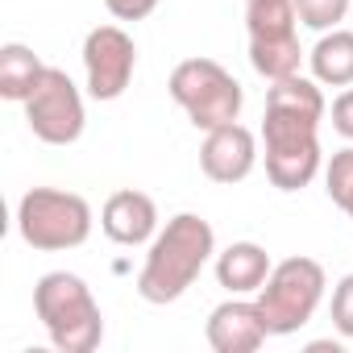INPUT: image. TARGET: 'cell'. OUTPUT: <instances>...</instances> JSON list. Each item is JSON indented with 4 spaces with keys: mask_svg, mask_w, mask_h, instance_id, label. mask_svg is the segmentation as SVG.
Listing matches in <instances>:
<instances>
[{
    "mask_svg": "<svg viewBox=\"0 0 353 353\" xmlns=\"http://www.w3.org/2000/svg\"><path fill=\"white\" fill-rule=\"evenodd\" d=\"M170 100L188 112V121L196 129H221L229 121L241 117L245 92L233 79V71H225L216 59H183L170 71Z\"/></svg>",
    "mask_w": 353,
    "mask_h": 353,
    "instance_id": "cell-5",
    "label": "cell"
},
{
    "mask_svg": "<svg viewBox=\"0 0 353 353\" xmlns=\"http://www.w3.org/2000/svg\"><path fill=\"white\" fill-rule=\"evenodd\" d=\"M250 63L262 79H287V75H299V63H303V46L295 34H283V38H250Z\"/></svg>",
    "mask_w": 353,
    "mask_h": 353,
    "instance_id": "cell-16",
    "label": "cell"
},
{
    "mask_svg": "<svg viewBox=\"0 0 353 353\" xmlns=\"http://www.w3.org/2000/svg\"><path fill=\"white\" fill-rule=\"evenodd\" d=\"M274 262L266 254V245L258 241H233L229 250L216 254V283L229 295H258L270 279Z\"/></svg>",
    "mask_w": 353,
    "mask_h": 353,
    "instance_id": "cell-12",
    "label": "cell"
},
{
    "mask_svg": "<svg viewBox=\"0 0 353 353\" xmlns=\"http://www.w3.org/2000/svg\"><path fill=\"white\" fill-rule=\"evenodd\" d=\"M295 26H299L295 0H245L250 38H283V34H295Z\"/></svg>",
    "mask_w": 353,
    "mask_h": 353,
    "instance_id": "cell-17",
    "label": "cell"
},
{
    "mask_svg": "<svg viewBox=\"0 0 353 353\" xmlns=\"http://www.w3.org/2000/svg\"><path fill=\"white\" fill-rule=\"evenodd\" d=\"M83 96L75 88V79L59 67H46V75L38 79V88L26 100V125L38 141L46 145H75L83 137Z\"/></svg>",
    "mask_w": 353,
    "mask_h": 353,
    "instance_id": "cell-7",
    "label": "cell"
},
{
    "mask_svg": "<svg viewBox=\"0 0 353 353\" xmlns=\"http://www.w3.org/2000/svg\"><path fill=\"white\" fill-rule=\"evenodd\" d=\"M295 13H299V26H307L316 34H328L345 21L349 0H295Z\"/></svg>",
    "mask_w": 353,
    "mask_h": 353,
    "instance_id": "cell-19",
    "label": "cell"
},
{
    "mask_svg": "<svg viewBox=\"0 0 353 353\" xmlns=\"http://www.w3.org/2000/svg\"><path fill=\"white\" fill-rule=\"evenodd\" d=\"M324 287H328V279H324V266H320L316 258H303V254H299V258L274 262L266 287L258 291V307H262V316H266L270 336H291V332H299V328L316 316V307H320V299H324Z\"/></svg>",
    "mask_w": 353,
    "mask_h": 353,
    "instance_id": "cell-6",
    "label": "cell"
},
{
    "mask_svg": "<svg viewBox=\"0 0 353 353\" xmlns=\"http://www.w3.org/2000/svg\"><path fill=\"white\" fill-rule=\"evenodd\" d=\"M42 75H46V63L26 42H5L0 46V96L5 100H21L26 104Z\"/></svg>",
    "mask_w": 353,
    "mask_h": 353,
    "instance_id": "cell-14",
    "label": "cell"
},
{
    "mask_svg": "<svg viewBox=\"0 0 353 353\" xmlns=\"http://www.w3.org/2000/svg\"><path fill=\"white\" fill-rule=\"evenodd\" d=\"M92 204L63 188H30L17 204V233L38 254L79 250L92 237Z\"/></svg>",
    "mask_w": 353,
    "mask_h": 353,
    "instance_id": "cell-3",
    "label": "cell"
},
{
    "mask_svg": "<svg viewBox=\"0 0 353 353\" xmlns=\"http://www.w3.org/2000/svg\"><path fill=\"white\" fill-rule=\"evenodd\" d=\"M332 129L353 141V88H345V92L332 100Z\"/></svg>",
    "mask_w": 353,
    "mask_h": 353,
    "instance_id": "cell-22",
    "label": "cell"
},
{
    "mask_svg": "<svg viewBox=\"0 0 353 353\" xmlns=\"http://www.w3.org/2000/svg\"><path fill=\"white\" fill-rule=\"evenodd\" d=\"M212 254H216V233L204 216H196V212L170 216L166 229H158V237L150 241L145 266L137 274V295L145 303H158V307L174 303L204 274Z\"/></svg>",
    "mask_w": 353,
    "mask_h": 353,
    "instance_id": "cell-1",
    "label": "cell"
},
{
    "mask_svg": "<svg viewBox=\"0 0 353 353\" xmlns=\"http://www.w3.org/2000/svg\"><path fill=\"white\" fill-rule=\"evenodd\" d=\"M332 328L345 341H353V274H345L332 287Z\"/></svg>",
    "mask_w": 353,
    "mask_h": 353,
    "instance_id": "cell-20",
    "label": "cell"
},
{
    "mask_svg": "<svg viewBox=\"0 0 353 353\" xmlns=\"http://www.w3.org/2000/svg\"><path fill=\"white\" fill-rule=\"evenodd\" d=\"M204 332H208V345H212L216 353H254V349H262L266 336H270L258 299H241V295L216 303Z\"/></svg>",
    "mask_w": 353,
    "mask_h": 353,
    "instance_id": "cell-10",
    "label": "cell"
},
{
    "mask_svg": "<svg viewBox=\"0 0 353 353\" xmlns=\"http://www.w3.org/2000/svg\"><path fill=\"white\" fill-rule=\"evenodd\" d=\"M258 166V137L241 125V121H229L221 129H208L204 133V145H200V170L208 174L212 183H241L250 179V170Z\"/></svg>",
    "mask_w": 353,
    "mask_h": 353,
    "instance_id": "cell-9",
    "label": "cell"
},
{
    "mask_svg": "<svg viewBox=\"0 0 353 353\" xmlns=\"http://www.w3.org/2000/svg\"><path fill=\"white\" fill-rule=\"evenodd\" d=\"M262 145H266V179L279 192H303L320 174V121L266 108L262 117Z\"/></svg>",
    "mask_w": 353,
    "mask_h": 353,
    "instance_id": "cell-4",
    "label": "cell"
},
{
    "mask_svg": "<svg viewBox=\"0 0 353 353\" xmlns=\"http://www.w3.org/2000/svg\"><path fill=\"white\" fill-rule=\"evenodd\" d=\"M312 63V79H320L324 88H353V30H328L320 34V42L307 50Z\"/></svg>",
    "mask_w": 353,
    "mask_h": 353,
    "instance_id": "cell-13",
    "label": "cell"
},
{
    "mask_svg": "<svg viewBox=\"0 0 353 353\" xmlns=\"http://www.w3.org/2000/svg\"><path fill=\"white\" fill-rule=\"evenodd\" d=\"M137 67V46L121 26H96L83 38V75L92 100H121Z\"/></svg>",
    "mask_w": 353,
    "mask_h": 353,
    "instance_id": "cell-8",
    "label": "cell"
},
{
    "mask_svg": "<svg viewBox=\"0 0 353 353\" xmlns=\"http://www.w3.org/2000/svg\"><path fill=\"white\" fill-rule=\"evenodd\" d=\"M100 229L117 245H145L158 237V204L145 192H112L100 208Z\"/></svg>",
    "mask_w": 353,
    "mask_h": 353,
    "instance_id": "cell-11",
    "label": "cell"
},
{
    "mask_svg": "<svg viewBox=\"0 0 353 353\" xmlns=\"http://www.w3.org/2000/svg\"><path fill=\"white\" fill-rule=\"evenodd\" d=\"M34 312L63 353H92L104 341V316L92 295V287L71 270H50L34 287Z\"/></svg>",
    "mask_w": 353,
    "mask_h": 353,
    "instance_id": "cell-2",
    "label": "cell"
},
{
    "mask_svg": "<svg viewBox=\"0 0 353 353\" xmlns=\"http://www.w3.org/2000/svg\"><path fill=\"white\" fill-rule=\"evenodd\" d=\"M324 192L353 221V145L349 150H336L328 158V166H324Z\"/></svg>",
    "mask_w": 353,
    "mask_h": 353,
    "instance_id": "cell-18",
    "label": "cell"
},
{
    "mask_svg": "<svg viewBox=\"0 0 353 353\" xmlns=\"http://www.w3.org/2000/svg\"><path fill=\"white\" fill-rule=\"evenodd\" d=\"M104 9H108L117 21H145V17L158 9V0H104Z\"/></svg>",
    "mask_w": 353,
    "mask_h": 353,
    "instance_id": "cell-21",
    "label": "cell"
},
{
    "mask_svg": "<svg viewBox=\"0 0 353 353\" xmlns=\"http://www.w3.org/2000/svg\"><path fill=\"white\" fill-rule=\"evenodd\" d=\"M266 108L295 112V117H307V121H324V112H328L324 92H320V79H303V75L274 79L270 92H266Z\"/></svg>",
    "mask_w": 353,
    "mask_h": 353,
    "instance_id": "cell-15",
    "label": "cell"
}]
</instances>
